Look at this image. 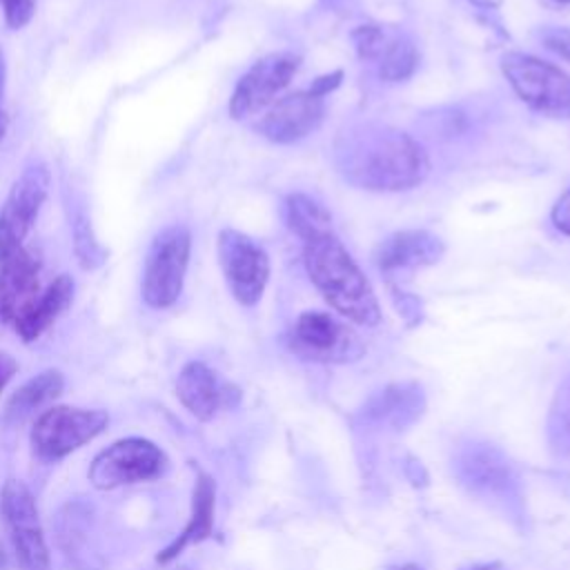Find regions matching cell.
Returning a JSON list of instances; mask_svg holds the SVG:
<instances>
[{
  "label": "cell",
  "mask_w": 570,
  "mask_h": 570,
  "mask_svg": "<svg viewBox=\"0 0 570 570\" xmlns=\"http://www.w3.org/2000/svg\"><path fill=\"white\" fill-rule=\"evenodd\" d=\"M338 156L345 178L363 189H410L430 171L423 147L412 136L385 125L350 131Z\"/></svg>",
  "instance_id": "1"
},
{
  "label": "cell",
  "mask_w": 570,
  "mask_h": 570,
  "mask_svg": "<svg viewBox=\"0 0 570 570\" xmlns=\"http://www.w3.org/2000/svg\"><path fill=\"white\" fill-rule=\"evenodd\" d=\"M303 245V263L309 281L330 307L352 323L376 325L381 321L376 294L334 232Z\"/></svg>",
  "instance_id": "2"
},
{
  "label": "cell",
  "mask_w": 570,
  "mask_h": 570,
  "mask_svg": "<svg viewBox=\"0 0 570 570\" xmlns=\"http://www.w3.org/2000/svg\"><path fill=\"white\" fill-rule=\"evenodd\" d=\"M191 254V234L185 225L174 223L160 229L145 256L140 294L154 309L174 305L183 292Z\"/></svg>",
  "instance_id": "3"
},
{
  "label": "cell",
  "mask_w": 570,
  "mask_h": 570,
  "mask_svg": "<svg viewBox=\"0 0 570 570\" xmlns=\"http://www.w3.org/2000/svg\"><path fill=\"white\" fill-rule=\"evenodd\" d=\"M501 69L514 94L530 109L550 118H570V76L557 65L510 51L503 56Z\"/></svg>",
  "instance_id": "4"
},
{
  "label": "cell",
  "mask_w": 570,
  "mask_h": 570,
  "mask_svg": "<svg viewBox=\"0 0 570 570\" xmlns=\"http://www.w3.org/2000/svg\"><path fill=\"white\" fill-rule=\"evenodd\" d=\"M167 468L165 452L140 436L114 441L100 450L89 465V481L98 490H114L140 481L158 479Z\"/></svg>",
  "instance_id": "5"
},
{
  "label": "cell",
  "mask_w": 570,
  "mask_h": 570,
  "mask_svg": "<svg viewBox=\"0 0 570 570\" xmlns=\"http://www.w3.org/2000/svg\"><path fill=\"white\" fill-rule=\"evenodd\" d=\"M109 423L105 410L53 405L31 428V448L40 459L56 461L96 439Z\"/></svg>",
  "instance_id": "6"
},
{
  "label": "cell",
  "mask_w": 570,
  "mask_h": 570,
  "mask_svg": "<svg viewBox=\"0 0 570 570\" xmlns=\"http://www.w3.org/2000/svg\"><path fill=\"white\" fill-rule=\"evenodd\" d=\"M0 510L11 537L16 561L20 570H49V548L38 519V505L31 490L18 481L9 479L2 485Z\"/></svg>",
  "instance_id": "7"
},
{
  "label": "cell",
  "mask_w": 570,
  "mask_h": 570,
  "mask_svg": "<svg viewBox=\"0 0 570 570\" xmlns=\"http://www.w3.org/2000/svg\"><path fill=\"white\" fill-rule=\"evenodd\" d=\"M218 263L232 296L245 307L256 305L269 278L265 249L243 232L223 229L218 234Z\"/></svg>",
  "instance_id": "8"
},
{
  "label": "cell",
  "mask_w": 570,
  "mask_h": 570,
  "mask_svg": "<svg viewBox=\"0 0 570 570\" xmlns=\"http://www.w3.org/2000/svg\"><path fill=\"white\" fill-rule=\"evenodd\" d=\"M301 67V56L278 51L256 60L238 80L229 98V116L240 120L269 107L276 96L289 85Z\"/></svg>",
  "instance_id": "9"
},
{
  "label": "cell",
  "mask_w": 570,
  "mask_h": 570,
  "mask_svg": "<svg viewBox=\"0 0 570 570\" xmlns=\"http://www.w3.org/2000/svg\"><path fill=\"white\" fill-rule=\"evenodd\" d=\"M289 347L312 361L345 363L363 354L358 336L327 312H303L289 336Z\"/></svg>",
  "instance_id": "10"
},
{
  "label": "cell",
  "mask_w": 570,
  "mask_h": 570,
  "mask_svg": "<svg viewBox=\"0 0 570 570\" xmlns=\"http://www.w3.org/2000/svg\"><path fill=\"white\" fill-rule=\"evenodd\" d=\"M40 263L24 249L22 240L0 227V321L13 318L40 294Z\"/></svg>",
  "instance_id": "11"
},
{
  "label": "cell",
  "mask_w": 570,
  "mask_h": 570,
  "mask_svg": "<svg viewBox=\"0 0 570 570\" xmlns=\"http://www.w3.org/2000/svg\"><path fill=\"white\" fill-rule=\"evenodd\" d=\"M323 96L314 91H294L272 102L265 116L256 122V131L272 142H296L312 134L323 120Z\"/></svg>",
  "instance_id": "12"
},
{
  "label": "cell",
  "mask_w": 570,
  "mask_h": 570,
  "mask_svg": "<svg viewBox=\"0 0 570 570\" xmlns=\"http://www.w3.org/2000/svg\"><path fill=\"white\" fill-rule=\"evenodd\" d=\"M49 180L51 176L45 165H31L11 185V191L0 209V227L13 238L24 240L31 232L40 207L47 200Z\"/></svg>",
  "instance_id": "13"
},
{
  "label": "cell",
  "mask_w": 570,
  "mask_h": 570,
  "mask_svg": "<svg viewBox=\"0 0 570 570\" xmlns=\"http://www.w3.org/2000/svg\"><path fill=\"white\" fill-rule=\"evenodd\" d=\"M73 289L76 283L69 274L56 276L16 318H13V330L16 334L24 341L31 343L40 338L60 316L62 312L71 305L73 301Z\"/></svg>",
  "instance_id": "14"
},
{
  "label": "cell",
  "mask_w": 570,
  "mask_h": 570,
  "mask_svg": "<svg viewBox=\"0 0 570 570\" xmlns=\"http://www.w3.org/2000/svg\"><path fill=\"white\" fill-rule=\"evenodd\" d=\"M443 254V245L428 232H396L387 236L374 252V263L381 272L423 267L436 263Z\"/></svg>",
  "instance_id": "15"
},
{
  "label": "cell",
  "mask_w": 570,
  "mask_h": 570,
  "mask_svg": "<svg viewBox=\"0 0 570 570\" xmlns=\"http://www.w3.org/2000/svg\"><path fill=\"white\" fill-rule=\"evenodd\" d=\"M176 394L189 414L198 421H209L223 403L225 387L205 363L191 361L178 374Z\"/></svg>",
  "instance_id": "16"
},
{
  "label": "cell",
  "mask_w": 570,
  "mask_h": 570,
  "mask_svg": "<svg viewBox=\"0 0 570 570\" xmlns=\"http://www.w3.org/2000/svg\"><path fill=\"white\" fill-rule=\"evenodd\" d=\"M214 503H216V485L212 481L209 474L200 472L194 485V494H191V514L187 525L183 528V532L165 548L158 552V563H169L171 559H176L187 546L198 543L203 539H207L212 534L214 528Z\"/></svg>",
  "instance_id": "17"
},
{
  "label": "cell",
  "mask_w": 570,
  "mask_h": 570,
  "mask_svg": "<svg viewBox=\"0 0 570 570\" xmlns=\"http://www.w3.org/2000/svg\"><path fill=\"white\" fill-rule=\"evenodd\" d=\"M285 218L289 229L303 240L318 238L323 234H332V216L330 212L309 198L307 194H292L285 200Z\"/></svg>",
  "instance_id": "18"
},
{
  "label": "cell",
  "mask_w": 570,
  "mask_h": 570,
  "mask_svg": "<svg viewBox=\"0 0 570 570\" xmlns=\"http://www.w3.org/2000/svg\"><path fill=\"white\" fill-rule=\"evenodd\" d=\"M65 387V379L60 370H45L40 374H36L33 379H29L27 383H22L13 396L7 403V412L13 416H24L31 410L53 401Z\"/></svg>",
  "instance_id": "19"
},
{
  "label": "cell",
  "mask_w": 570,
  "mask_h": 570,
  "mask_svg": "<svg viewBox=\"0 0 570 570\" xmlns=\"http://www.w3.org/2000/svg\"><path fill=\"white\" fill-rule=\"evenodd\" d=\"M379 76L387 82L405 80L416 67V49L414 45L399 31H392L385 49L376 58Z\"/></svg>",
  "instance_id": "20"
},
{
  "label": "cell",
  "mask_w": 570,
  "mask_h": 570,
  "mask_svg": "<svg viewBox=\"0 0 570 570\" xmlns=\"http://www.w3.org/2000/svg\"><path fill=\"white\" fill-rule=\"evenodd\" d=\"M71 236H73V252H76L80 267L98 269L107 258V249L98 243V238L91 229V220L87 218V214L82 209H76L71 216Z\"/></svg>",
  "instance_id": "21"
},
{
  "label": "cell",
  "mask_w": 570,
  "mask_h": 570,
  "mask_svg": "<svg viewBox=\"0 0 570 570\" xmlns=\"http://www.w3.org/2000/svg\"><path fill=\"white\" fill-rule=\"evenodd\" d=\"M0 7L9 29H22L36 13V0H0Z\"/></svg>",
  "instance_id": "22"
},
{
  "label": "cell",
  "mask_w": 570,
  "mask_h": 570,
  "mask_svg": "<svg viewBox=\"0 0 570 570\" xmlns=\"http://www.w3.org/2000/svg\"><path fill=\"white\" fill-rule=\"evenodd\" d=\"M541 40H543V45L550 51H554L561 58L570 60V29H566V27H548V29H543Z\"/></svg>",
  "instance_id": "23"
},
{
  "label": "cell",
  "mask_w": 570,
  "mask_h": 570,
  "mask_svg": "<svg viewBox=\"0 0 570 570\" xmlns=\"http://www.w3.org/2000/svg\"><path fill=\"white\" fill-rule=\"evenodd\" d=\"M550 216H552L554 227H557L561 234L570 236V189L561 194V198L554 203Z\"/></svg>",
  "instance_id": "24"
},
{
  "label": "cell",
  "mask_w": 570,
  "mask_h": 570,
  "mask_svg": "<svg viewBox=\"0 0 570 570\" xmlns=\"http://www.w3.org/2000/svg\"><path fill=\"white\" fill-rule=\"evenodd\" d=\"M341 78H343L341 71H332V73H327V76H321V78H316V80L312 82L309 91H314L316 96H325V94H330L332 89L338 87Z\"/></svg>",
  "instance_id": "25"
},
{
  "label": "cell",
  "mask_w": 570,
  "mask_h": 570,
  "mask_svg": "<svg viewBox=\"0 0 570 570\" xmlns=\"http://www.w3.org/2000/svg\"><path fill=\"white\" fill-rule=\"evenodd\" d=\"M16 372H18L16 358L7 352H0V392L7 387V383L13 379Z\"/></svg>",
  "instance_id": "26"
},
{
  "label": "cell",
  "mask_w": 570,
  "mask_h": 570,
  "mask_svg": "<svg viewBox=\"0 0 570 570\" xmlns=\"http://www.w3.org/2000/svg\"><path fill=\"white\" fill-rule=\"evenodd\" d=\"M7 125H9V118H7V114L0 109V140H2L4 131H7Z\"/></svg>",
  "instance_id": "27"
},
{
  "label": "cell",
  "mask_w": 570,
  "mask_h": 570,
  "mask_svg": "<svg viewBox=\"0 0 570 570\" xmlns=\"http://www.w3.org/2000/svg\"><path fill=\"white\" fill-rule=\"evenodd\" d=\"M2 89H4V62L0 58V96H2Z\"/></svg>",
  "instance_id": "28"
},
{
  "label": "cell",
  "mask_w": 570,
  "mask_h": 570,
  "mask_svg": "<svg viewBox=\"0 0 570 570\" xmlns=\"http://www.w3.org/2000/svg\"><path fill=\"white\" fill-rule=\"evenodd\" d=\"M492 568H497V566H483V568H474V570H492Z\"/></svg>",
  "instance_id": "29"
},
{
  "label": "cell",
  "mask_w": 570,
  "mask_h": 570,
  "mask_svg": "<svg viewBox=\"0 0 570 570\" xmlns=\"http://www.w3.org/2000/svg\"><path fill=\"white\" fill-rule=\"evenodd\" d=\"M399 570H419V568H414V566H405V568H399Z\"/></svg>",
  "instance_id": "30"
},
{
  "label": "cell",
  "mask_w": 570,
  "mask_h": 570,
  "mask_svg": "<svg viewBox=\"0 0 570 570\" xmlns=\"http://www.w3.org/2000/svg\"><path fill=\"white\" fill-rule=\"evenodd\" d=\"M559 2H570V0H559Z\"/></svg>",
  "instance_id": "31"
}]
</instances>
